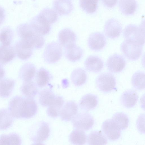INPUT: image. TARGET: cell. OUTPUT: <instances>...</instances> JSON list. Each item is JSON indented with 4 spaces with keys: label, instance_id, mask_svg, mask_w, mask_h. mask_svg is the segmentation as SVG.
Masks as SVG:
<instances>
[{
    "label": "cell",
    "instance_id": "6da1fadb",
    "mask_svg": "<svg viewBox=\"0 0 145 145\" xmlns=\"http://www.w3.org/2000/svg\"><path fill=\"white\" fill-rule=\"evenodd\" d=\"M125 40L137 44L142 46L145 42L144 29L133 25L127 26L123 32Z\"/></svg>",
    "mask_w": 145,
    "mask_h": 145
},
{
    "label": "cell",
    "instance_id": "7a4b0ae2",
    "mask_svg": "<svg viewBox=\"0 0 145 145\" xmlns=\"http://www.w3.org/2000/svg\"><path fill=\"white\" fill-rule=\"evenodd\" d=\"M62 54L61 46L56 42L48 43L44 50L43 56L44 60L48 63L57 61L61 57Z\"/></svg>",
    "mask_w": 145,
    "mask_h": 145
},
{
    "label": "cell",
    "instance_id": "3957f363",
    "mask_svg": "<svg viewBox=\"0 0 145 145\" xmlns=\"http://www.w3.org/2000/svg\"><path fill=\"white\" fill-rule=\"evenodd\" d=\"M72 123L76 129L87 131L93 125L94 121L93 117L89 114L82 112L75 116L72 119Z\"/></svg>",
    "mask_w": 145,
    "mask_h": 145
},
{
    "label": "cell",
    "instance_id": "277c9868",
    "mask_svg": "<svg viewBox=\"0 0 145 145\" xmlns=\"http://www.w3.org/2000/svg\"><path fill=\"white\" fill-rule=\"evenodd\" d=\"M121 49L123 55L131 60L138 59L142 52L141 46L126 40L121 44Z\"/></svg>",
    "mask_w": 145,
    "mask_h": 145
},
{
    "label": "cell",
    "instance_id": "5b68a950",
    "mask_svg": "<svg viewBox=\"0 0 145 145\" xmlns=\"http://www.w3.org/2000/svg\"><path fill=\"white\" fill-rule=\"evenodd\" d=\"M96 83L101 90L105 92L113 89L116 84L114 76L109 72H105L100 75L97 78Z\"/></svg>",
    "mask_w": 145,
    "mask_h": 145
},
{
    "label": "cell",
    "instance_id": "8992f818",
    "mask_svg": "<svg viewBox=\"0 0 145 145\" xmlns=\"http://www.w3.org/2000/svg\"><path fill=\"white\" fill-rule=\"evenodd\" d=\"M31 26L36 33L42 35L48 34L50 29V24L40 14L32 20Z\"/></svg>",
    "mask_w": 145,
    "mask_h": 145
},
{
    "label": "cell",
    "instance_id": "52a82bcc",
    "mask_svg": "<svg viewBox=\"0 0 145 145\" xmlns=\"http://www.w3.org/2000/svg\"><path fill=\"white\" fill-rule=\"evenodd\" d=\"M102 129L105 134L110 140H114L118 139L121 135V129L112 119L105 121Z\"/></svg>",
    "mask_w": 145,
    "mask_h": 145
},
{
    "label": "cell",
    "instance_id": "ba28073f",
    "mask_svg": "<svg viewBox=\"0 0 145 145\" xmlns=\"http://www.w3.org/2000/svg\"><path fill=\"white\" fill-rule=\"evenodd\" d=\"M124 58L121 55L114 54L110 56L107 61L108 70L112 72L117 73L121 72L125 65Z\"/></svg>",
    "mask_w": 145,
    "mask_h": 145
},
{
    "label": "cell",
    "instance_id": "9c48e42d",
    "mask_svg": "<svg viewBox=\"0 0 145 145\" xmlns=\"http://www.w3.org/2000/svg\"><path fill=\"white\" fill-rule=\"evenodd\" d=\"M106 44V39L104 35L99 32L91 34L88 40V44L91 49L99 50L102 49Z\"/></svg>",
    "mask_w": 145,
    "mask_h": 145
},
{
    "label": "cell",
    "instance_id": "30bf717a",
    "mask_svg": "<svg viewBox=\"0 0 145 145\" xmlns=\"http://www.w3.org/2000/svg\"><path fill=\"white\" fill-rule=\"evenodd\" d=\"M78 106L73 101L67 102L61 110L60 114L63 120L69 121L72 119L76 114Z\"/></svg>",
    "mask_w": 145,
    "mask_h": 145
},
{
    "label": "cell",
    "instance_id": "8fae6325",
    "mask_svg": "<svg viewBox=\"0 0 145 145\" xmlns=\"http://www.w3.org/2000/svg\"><path fill=\"white\" fill-rule=\"evenodd\" d=\"M58 37L59 44L61 46L65 47L74 44L76 40L75 33L67 28L61 30L59 33Z\"/></svg>",
    "mask_w": 145,
    "mask_h": 145
},
{
    "label": "cell",
    "instance_id": "7c38bea8",
    "mask_svg": "<svg viewBox=\"0 0 145 145\" xmlns=\"http://www.w3.org/2000/svg\"><path fill=\"white\" fill-rule=\"evenodd\" d=\"M65 54L66 57L69 61L74 62L80 59L82 56L83 51L75 43L65 47Z\"/></svg>",
    "mask_w": 145,
    "mask_h": 145
},
{
    "label": "cell",
    "instance_id": "4fadbf2b",
    "mask_svg": "<svg viewBox=\"0 0 145 145\" xmlns=\"http://www.w3.org/2000/svg\"><path fill=\"white\" fill-rule=\"evenodd\" d=\"M53 7L55 10L60 15L68 14L73 9L70 0H54Z\"/></svg>",
    "mask_w": 145,
    "mask_h": 145
},
{
    "label": "cell",
    "instance_id": "5bb4252c",
    "mask_svg": "<svg viewBox=\"0 0 145 145\" xmlns=\"http://www.w3.org/2000/svg\"><path fill=\"white\" fill-rule=\"evenodd\" d=\"M21 116L29 118L35 115L37 112V106L36 102L32 99L24 100L22 102Z\"/></svg>",
    "mask_w": 145,
    "mask_h": 145
},
{
    "label": "cell",
    "instance_id": "9a60e30c",
    "mask_svg": "<svg viewBox=\"0 0 145 145\" xmlns=\"http://www.w3.org/2000/svg\"><path fill=\"white\" fill-rule=\"evenodd\" d=\"M85 65L88 71L94 72L100 71L103 67V63L101 59L94 56L88 57L85 61Z\"/></svg>",
    "mask_w": 145,
    "mask_h": 145
},
{
    "label": "cell",
    "instance_id": "2e32d148",
    "mask_svg": "<svg viewBox=\"0 0 145 145\" xmlns=\"http://www.w3.org/2000/svg\"><path fill=\"white\" fill-rule=\"evenodd\" d=\"M121 31L120 25L116 21H111L108 22L105 24V32L108 37L114 39L118 37Z\"/></svg>",
    "mask_w": 145,
    "mask_h": 145
},
{
    "label": "cell",
    "instance_id": "e0dca14e",
    "mask_svg": "<svg viewBox=\"0 0 145 145\" xmlns=\"http://www.w3.org/2000/svg\"><path fill=\"white\" fill-rule=\"evenodd\" d=\"M138 98L136 91L132 90H128L123 93L121 97V101L124 106L130 108L135 105Z\"/></svg>",
    "mask_w": 145,
    "mask_h": 145
},
{
    "label": "cell",
    "instance_id": "ac0fdd59",
    "mask_svg": "<svg viewBox=\"0 0 145 145\" xmlns=\"http://www.w3.org/2000/svg\"><path fill=\"white\" fill-rule=\"evenodd\" d=\"M63 103V100L61 97L59 96L55 97L53 101L49 106L47 109L48 114L52 117L58 116Z\"/></svg>",
    "mask_w": 145,
    "mask_h": 145
},
{
    "label": "cell",
    "instance_id": "d6986e66",
    "mask_svg": "<svg viewBox=\"0 0 145 145\" xmlns=\"http://www.w3.org/2000/svg\"><path fill=\"white\" fill-rule=\"evenodd\" d=\"M87 78L85 71L81 68L75 69L72 72L71 76L72 82L76 86H80L84 84Z\"/></svg>",
    "mask_w": 145,
    "mask_h": 145
},
{
    "label": "cell",
    "instance_id": "ffe728a7",
    "mask_svg": "<svg viewBox=\"0 0 145 145\" xmlns=\"http://www.w3.org/2000/svg\"><path fill=\"white\" fill-rule=\"evenodd\" d=\"M97 97L91 94H87L82 98L80 103L81 107L84 110L89 111L97 105Z\"/></svg>",
    "mask_w": 145,
    "mask_h": 145
},
{
    "label": "cell",
    "instance_id": "44dd1931",
    "mask_svg": "<svg viewBox=\"0 0 145 145\" xmlns=\"http://www.w3.org/2000/svg\"><path fill=\"white\" fill-rule=\"evenodd\" d=\"M88 141L89 145H104L107 143V140L101 131H94L89 134Z\"/></svg>",
    "mask_w": 145,
    "mask_h": 145
},
{
    "label": "cell",
    "instance_id": "7402d4cb",
    "mask_svg": "<svg viewBox=\"0 0 145 145\" xmlns=\"http://www.w3.org/2000/svg\"><path fill=\"white\" fill-rule=\"evenodd\" d=\"M70 141L73 144L83 145L87 140V137L83 130L76 129L73 131L69 135Z\"/></svg>",
    "mask_w": 145,
    "mask_h": 145
},
{
    "label": "cell",
    "instance_id": "603a6c76",
    "mask_svg": "<svg viewBox=\"0 0 145 145\" xmlns=\"http://www.w3.org/2000/svg\"><path fill=\"white\" fill-rule=\"evenodd\" d=\"M50 74L48 71L43 68L40 69L36 74V81L38 86L41 88L45 86L49 81Z\"/></svg>",
    "mask_w": 145,
    "mask_h": 145
},
{
    "label": "cell",
    "instance_id": "cb8c5ba5",
    "mask_svg": "<svg viewBox=\"0 0 145 145\" xmlns=\"http://www.w3.org/2000/svg\"><path fill=\"white\" fill-rule=\"evenodd\" d=\"M50 129L48 125L43 123L40 125L35 138L37 143H40L46 140L49 136Z\"/></svg>",
    "mask_w": 145,
    "mask_h": 145
},
{
    "label": "cell",
    "instance_id": "d4e9b609",
    "mask_svg": "<svg viewBox=\"0 0 145 145\" xmlns=\"http://www.w3.org/2000/svg\"><path fill=\"white\" fill-rule=\"evenodd\" d=\"M132 85L135 88L141 90L144 89L145 87V76L144 73L137 71L132 76L131 79Z\"/></svg>",
    "mask_w": 145,
    "mask_h": 145
},
{
    "label": "cell",
    "instance_id": "484cf974",
    "mask_svg": "<svg viewBox=\"0 0 145 145\" xmlns=\"http://www.w3.org/2000/svg\"><path fill=\"white\" fill-rule=\"evenodd\" d=\"M55 97L54 95L51 91L44 89L40 93L39 102L44 106H49L53 101Z\"/></svg>",
    "mask_w": 145,
    "mask_h": 145
},
{
    "label": "cell",
    "instance_id": "4316f807",
    "mask_svg": "<svg viewBox=\"0 0 145 145\" xmlns=\"http://www.w3.org/2000/svg\"><path fill=\"white\" fill-rule=\"evenodd\" d=\"M116 124L121 130L127 128L129 123L127 116L121 112H118L115 114L112 119Z\"/></svg>",
    "mask_w": 145,
    "mask_h": 145
},
{
    "label": "cell",
    "instance_id": "83f0119b",
    "mask_svg": "<svg viewBox=\"0 0 145 145\" xmlns=\"http://www.w3.org/2000/svg\"><path fill=\"white\" fill-rule=\"evenodd\" d=\"M120 5L122 11L127 14L133 13L136 7V3L134 0H121Z\"/></svg>",
    "mask_w": 145,
    "mask_h": 145
},
{
    "label": "cell",
    "instance_id": "f1b7e54d",
    "mask_svg": "<svg viewBox=\"0 0 145 145\" xmlns=\"http://www.w3.org/2000/svg\"><path fill=\"white\" fill-rule=\"evenodd\" d=\"M50 24L56 22L58 18V14L54 10L46 8L42 10L39 14Z\"/></svg>",
    "mask_w": 145,
    "mask_h": 145
},
{
    "label": "cell",
    "instance_id": "f546056e",
    "mask_svg": "<svg viewBox=\"0 0 145 145\" xmlns=\"http://www.w3.org/2000/svg\"><path fill=\"white\" fill-rule=\"evenodd\" d=\"M98 0H80V5L82 8L89 13L95 12Z\"/></svg>",
    "mask_w": 145,
    "mask_h": 145
},
{
    "label": "cell",
    "instance_id": "4dcf8cb0",
    "mask_svg": "<svg viewBox=\"0 0 145 145\" xmlns=\"http://www.w3.org/2000/svg\"><path fill=\"white\" fill-rule=\"evenodd\" d=\"M24 40L28 42L32 48L36 49L41 48L44 43V40L42 35L36 33L29 40Z\"/></svg>",
    "mask_w": 145,
    "mask_h": 145
},
{
    "label": "cell",
    "instance_id": "1f68e13d",
    "mask_svg": "<svg viewBox=\"0 0 145 145\" xmlns=\"http://www.w3.org/2000/svg\"><path fill=\"white\" fill-rule=\"evenodd\" d=\"M23 91L25 94L28 97H34L38 92V89L35 83L32 81H27L24 85Z\"/></svg>",
    "mask_w": 145,
    "mask_h": 145
},
{
    "label": "cell",
    "instance_id": "d6a6232c",
    "mask_svg": "<svg viewBox=\"0 0 145 145\" xmlns=\"http://www.w3.org/2000/svg\"><path fill=\"white\" fill-rule=\"evenodd\" d=\"M32 48L27 43L22 40L19 46V56L23 59L28 58L32 54Z\"/></svg>",
    "mask_w": 145,
    "mask_h": 145
},
{
    "label": "cell",
    "instance_id": "836d02e7",
    "mask_svg": "<svg viewBox=\"0 0 145 145\" xmlns=\"http://www.w3.org/2000/svg\"><path fill=\"white\" fill-rule=\"evenodd\" d=\"M20 32L23 40H27L30 39L35 33L31 25L24 24L21 26Z\"/></svg>",
    "mask_w": 145,
    "mask_h": 145
},
{
    "label": "cell",
    "instance_id": "e575fe53",
    "mask_svg": "<svg viewBox=\"0 0 145 145\" xmlns=\"http://www.w3.org/2000/svg\"><path fill=\"white\" fill-rule=\"evenodd\" d=\"M14 56V52L11 49L2 48L0 49V61L2 63L9 61Z\"/></svg>",
    "mask_w": 145,
    "mask_h": 145
},
{
    "label": "cell",
    "instance_id": "d590c367",
    "mask_svg": "<svg viewBox=\"0 0 145 145\" xmlns=\"http://www.w3.org/2000/svg\"><path fill=\"white\" fill-rule=\"evenodd\" d=\"M25 67L23 77L24 80L27 81L31 80L34 77L36 70L35 66L32 64H28Z\"/></svg>",
    "mask_w": 145,
    "mask_h": 145
},
{
    "label": "cell",
    "instance_id": "8d00e7d4",
    "mask_svg": "<svg viewBox=\"0 0 145 145\" xmlns=\"http://www.w3.org/2000/svg\"><path fill=\"white\" fill-rule=\"evenodd\" d=\"M9 33L8 31L5 30L3 31L0 35V39L3 45L8 46L10 43Z\"/></svg>",
    "mask_w": 145,
    "mask_h": 145
},
{
    "label": "cell",
    "instance_id": "74e56055",
    "mask_svg": "<svg viewBox=\"0 0 145 145\" xmlns=\"http://www.w3.org/2000/svg\"><path fill=\"white\" fill-rule=\"evenodd\" d=\"M105 4L109 7H112L116 4L117 0H103Z\"/></svg>",
    "mask_w": 145,
    "mask_h": 145
},
{
    "label": "cell",
    "instance_id": "f35d334b",
    "mask_svg": "<svg viewBox=\"0 0 145 145\" xmlns=\"http://www.w3.org/2000/svg\"><path fill=\"white\" fill-rule=\"evenodd\" d=\"M4 13L3 10L0 7V24L2 22L4 19Z\"/></svg>",
    "mask_w": 145,
    "mask_h": 145
}]
</instances>
